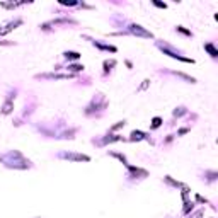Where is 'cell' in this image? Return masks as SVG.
<instances>
[{"instance_id": "obj_1", "label": "cell", "mask_w": 218, "mask_h": 218, "mask_svg": "<svg viewBox=\"0 0 218 218\" xmlns=\"http://www.w3.org/2000/svg\"><path fill=\"white\" fill-rule=\"evenodd\" d=\"M21 24H22V21H21V19L10 21L9 24H5L4 27H0V36H4V34H7V33H10L12 29H16V26H21Z\"/></svg>"}, {"instance_id": "obj_2", "label": "cell", "mask_w": 218, "mask_h": 218, "mask_svg": "<svg viewBox=\"0 0 218 218\" xmlns=\"http://www.w3.org/2000/svg\"><path fill=\"white\" fill-rule=\"evenodd\" d=\"M60 157L68 158V160H85V162H89V157H87V155H82V154H70V152L67 154V152H63Z\"/></svg>"}, {"instance_id": "obj_3", "label": "cell", "mask_w": 218, "mask_h": 218, "mask_svg": "<svg viewBox=\"0 0 218 218\" xmlns=\"http://www.w3.org/2000/svg\"><path fill=\"white\" fill-rule=\"evenodd\" d=\"M130 31L131 33H135V34L138 36H145V38H152V33H148V31H145L141 26H135V24H131L130 26Z\"/></svg>"}, {"instance_id": "obj_4", "label": "cell", "mask_w": 218, "mask_h": 218, "mask_svg": "<svg viewBox=\"0 0 218 218\" xmlns=\"http://www.w3.org/2000/svg\"><path fill=\"white\" fill-rule=\"evenodd\" d=\"M205 48H206V50H208V51H209V55L213 56V58H215V56L218 55V51H216V50H215V46H213V44H211V43L205 44Z\"/></svg>"}, {"instance_id": "obj_5", "label": "cell", "mask_w": 218, "mask_h": 218, "mask_svg": "<svg viewBox=\"0 0 218 218\" xmlns=\"http://www.w3.org/2000/svg\"><path fill=\"white\" fill-rule=\"evenodd\" d=\"M10 111H12V102H10V101H7V102L4 104V109H2V112H4V114H9Z\"/></svg>"}, {"instance_id": "obj_6", "label": "cell", "mask_w": 218, "mask_h": 218, "mask_svg": "<svg viewBox=\"0 0 218 218\" xmlns=\"http://www.w3.org/2000/svg\"><path fill=\"white\" fill-rule=\"evenodd\" d=\"M145 137L143 133H140V131H133L131 133V140H141V138Z\"/></svg>"}, {"instance_id": "obj_7", "label": "cell", "mask_w": 218, "mask_h": 218, "mask_svg": "<svg viewBox=\"0 0 218 218\" xmlns=\"http://www.w3.org/2000/svg\"><path fill=\"white\" fill-rule=\"evenodd\" d=\"M65 56H67V58H72V60H78V53H75V51H67Z\"/></svg>"}, {"instance_id": "obj_8", "label": "cell", "mask_w": 218, "mask_h": 218, "mask_svg": "<svg viewBox=\"0 0 218 218\" xmlns=\"http://www.w3.org/2000/svg\"><path fill=\"white\" fill-rule=\"evenodd\" d=\"M84 67H80V65H72L70 67V70H75V72H78V70H82Z\"/></svg>"}, {"instance_id": "obj_9", "label": "cell", "mask_w": 218, "mask_h": 218, "mask_svg": "<svg viewBox=\"0 0 218 218\" xmlns=\"http://www.w3.org/2000/svg\"><path fill=\"white\" fill-rule=\"evenodd\" d=\"M157 126H160V118H155L154 119V128H157Z\"/></svg>"}, {"instance_id": "obj_10", "label": "cell", "mask_w": 218, "mask_h": 218, "mask_svg": "<svg viewBox=\"0 0 218 218\" xmlns=\"http://www.w3.org/2000/svg\"><path fill=\"white\" fill-rule=\"evenodd\" d=\"M155 5H157V7H164V9H165V4H160V2H154Z\"/></svg>"}]
</instances>
